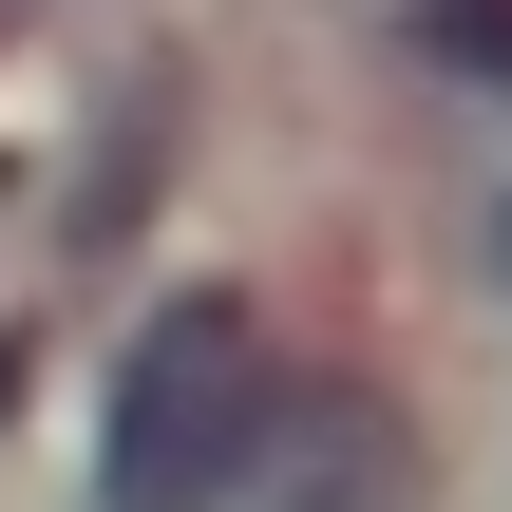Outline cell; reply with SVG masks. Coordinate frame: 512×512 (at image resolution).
<instances>
[{
  "label": "cell",
  "instance_id": "obj_1",
  "mask_svg": "<svg viewBox=\"0 0 512 512\" xmlns=\"http://www.w3.org/2000/svg\"><path fill=\"white\" fill-rule=\"evenodd\" d=\"M228 456H247V323H228V304H190V323L152 342L133 418H114V494H133V512H190Z\"/></svg>",
  "mask_w": 512,
  "mask_h": 512
}]
</instances>
